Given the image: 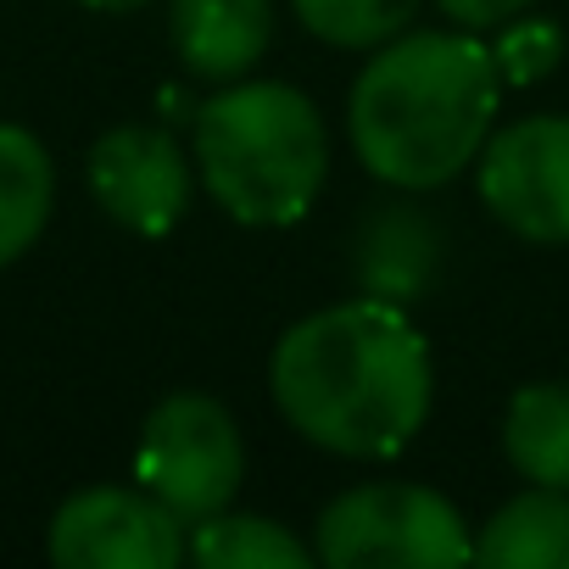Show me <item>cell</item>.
I'll return each mask as SVG.
<instances>
[{
	"label": "cell",
	"instance_id": "12",
	"mask_svg": "<svg viewBox=\"0 0 569 569\" xmlns=\"http://www.w3.org/2000/svg\"><path fill=\"white\" fill-rule=\"evenodd\" d=\"M57 212V162L23 123H0V268L34 251Z\"/></svg>",
	"mask_w": 569,
	"mask_h": 569
},
{
	"label": "cell",
	"instance_id": "14",
	"mask_svg": "<svg viewBox=\"0 0 569 569\" xmlns=\"http://www.w3.org/2000/svg\"><path fill=\"white\" fill-rule=\"evenodd\" d=\"M184 558L196 569H308L313 541H302L291 525L268 513H212L184 530Z\"/></svg>",
	"mask_w": 569,
	"mask_h": 569
},
{
	"label": "cell",
	"instance_id": "15",
	"mask_svg": "<svg viewBox=\"0 0 569 569\" xmlns=\"http://www.w3.org/2000/svg\"><path fill=\"white\" fill-rule=\"evenodd\" d=\"M425 0H291L297 23L330 51H380L413 29Z\"/></svg>",
	"mask_w": 569,
	"mask_h": 569
},
{
	"label": "cell",
	"instance_id": "17",
	"mask_svg": "<svg viewBox=\"0 0 569 569\" xmlns=\"http://www.w3.org/2000/svg\"><path fill=\"white\" fill-rule=\"evenodd\" d=\"M530 7L536 0H436V12L452 29H469V34H491V29H502L508 18H519Z\"/></svg>",
	"mask_w": 569,
	"mask_h": 569
},
{
	"label": "cell",
	"instance_id": "7",
	"mask_svg": "<svg viewBox=\"0 0 569 569\" xmlns=\"http://www.w3.org/2000/svg\"><path fill=\"white\" fill-rule=\"evenodd\" d=\"M84 179L96 207L146 240H162L184 223L190 196H196V157L162 129V123H118L107 129L90 157Z\"/></svg>",
	"mask_w": 569,
	"mask_h": 569
},
{
	"label": "cell",
	"instance_id": "4",
	"mask_svg": "<svg viewBox=\"0 0 569 569\" xmlns=\"http://www.w3.org/2000/svg\"><path fill=\"white\" fill-rule=\"evenodd\" d=\"M325 569H452L475 563V530L452 497L419 480H363L313 519Z\"/></svg>",
	"mask_w": 569,
	"mask_h": 569
},
{
	"label": "cell",
	"instance_id": "2",
	"mask_svg": "<svg viewBox=\"0 0 569 569\" xmlns=\"http://www.w3.org/2000/svg\"><path fill=\"white\" fill-rule=\"evenodd\" d=\"M502 73L469 29H402L347 90V140L369 179L419 196L475 168L497 129Z\"/></svg>",
	"mask_w": 569,
	"mask_h": 569
},
{
	"label": "cell",
	"instance_id": "9",
	"mask_svg": "<svg viewBox=\"0 0 569 569\" xmlns=\"http://www.w3.org/2000/svg\"><path fill=\"white\" fill-rule=\"evenodd\" d=\"M168 40L190 79L234 84L273 46V0H168Z\"/></svg>",
	"mask_w": 569,
	"mask_h": 569
},
{
	"label": "cell",
	"instance_id": "10",
	"mask_svg": "<svg viewBox=\"0 0 569 569\" xmlns=\"http://www.w3.org/2000/svg\"><path fill=\"white\" fill-rule=\"evenodd\" d=\"M436 262H441V234L425 218V207H413V201L369 207V218L352 234V268H358V284L369 297L408 308L413 297L430 291Z\"/></svg>",
	"mask_w": 569,
	"mask_h": 569
},
{
	"label": "cell",
	"instance_id": "13",
	"mask_svg": "<svg viewBox=\"0 0 569 569\" xmlns=\"http://www.w3.org/2000/svg\"><path fill=\"white\" fill-rule=\"evenodd\" d=\"M502 452L519 480L569 491V380H536L508 397Z\"/></svg>",
	"mask_w": 569,
	"mask_h": 569
},
{
	"label": "cell",
	"instance_id": "3",
	"mask_svg": "<svg viewBox=\"0 0 569 569\" xmlns=\"http://www.w3.org/2000/svg\"><path fill=\"white\" fill-rule=\"evenodd\" d=\"M201 190L240 229H291L330 179V123L284 79H234L190 112Z\"/></svg>",
	"mask_w": 569,
	"mask_h": 569
},
{
	"label": "cell",
	"instance_id": "6",
	"mask_svg": "<svg viewBox=\"0 0 569 569\" xmlns=\"http://www.w3.org/2000/svg\"><path fill=\"white\" fill-rule=\"evenodd\" d=\"M480 207L530 246H569V118L536 112L491 129L475 157Z\"/></svg>",
	"mask_w": 569,
	"mask_h": 569
},
{
	"label": "cell",
	"instance_id": "18",
	"mask_svg": "<svg viewBox=\"0 0 569 569\" xmlns=\"http://www.w3.org/2000/svg\"><path fill=\"white\" fill-rule=\"evenodd\" d=\"M79 7H90V12H107V18H123V12H140V7H151V0H79Z\"/></svg>",
	"mask_w": 569,
	"mask_h": 569
},
{
	"label": "cell",
	"instance_id": "11",
	"mask_svg": "<svg viewBox=\"0 0 569 569\" xmlns=\"http://www.w3.org/2000/svg\"><path fill=\"white\" fill-rule=\"evenodd\" d=\"M475 563L491 569H569V491L525 486L475 536Z\"/></svg>",
	"mask_w": 569,
	"mask_h": 569
},
{
	"label": "cell",
	"instance_id": "8",
	"mask_svg": "<svg viewBox=\"0 0 569 569\" xmlns=\"http://www.w3.org/2000/svg\"><path fill=\"white\" fill-rule=\"evenodd\" d=\"M46 552L57 569H173L184 525L146 486H84L51 513Z\"/></svg>",
	"mask_w": 569,
	"mask_h": 569
},
{
	"label": "cell",
	"instance_id": "1",
	"mask_svg": "<svg viewBox=\"0 0 569 569\" xmlns=\"http://www.w3.org/2000/svg\"><path fill=\"white\" fill-rule=\"evenodd\" d=\"M268 397L308 447L352 463H391L436 402L430 341L402 302L347 297L273 341Z\"/></svg>",
	"mask_w": 569,
	"mask_h": 569
},
{
	"label": "cell",
	"instance_id": "5",
	"mask_svg": "<svg viewBox=\"0 0 569 569\" xmlns=\"http://www.w3.org/2000/svg\"><path fill=\"white\" fill-rule=\"evenodd\" d=\"M246 480V441L234 413L207 391H168L134 441V486H146L184 530L234 508Z\"/></svg>",
	"mask_w": 569,
	"mask_h": 569
},
{
	"label": "cell",
	"instance_id": "16",
	"mask_svg": "<svg viewBox=\"0 0 569 569\" xmlns=\"http://www.w3.org/2000/svg\"><path fill=\"white\" fill-rule=\"evenodd\" d=\"M491 34H497V40H491V62H497L502 84H513V90L541 84V79L563 62V29H558L552 18L519 12V18H508L502 29H491Z\"/></svg>",
	"mask_w": 569,
	"mask_h": 569
}]
</instances>
